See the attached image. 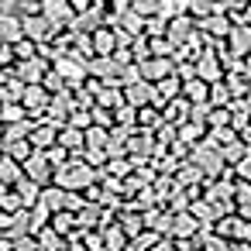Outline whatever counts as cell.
I'll return each mask as SVG.
<instances>
[{
  "mask_svg": "<svg viewBox=\"0 0 251 251\" xmlns=\"http://www.w3.org/2000/svg\"><path fill=\"white\" fill-rule=\"evenodd\" d=\"M124 97H127V107H148V103H155V86L148 79H138V83L124 86Z\"/></svg>",
  "mask_w": 251,
  "mask_h": 251,
  "instance_id": "1",
  "label": "cell"
},
{
  "mask_svg": "<svg viewBox=\"0 0 251 251\" xmlns=\"http://www.w3.org/2000/svg\"><path fill=\"white\" fill-rule=\"evenodd\" d=\"M25 35H28L31 42H45V38L55 35V25H52L45 14H35V18H25Z\"/></svg>",
  "mask_w": 251,
  "mask_h": 251,
  "instance_id": "2",
  "label": "cell"
},
{
  "mask_svg": "<svg viewBox=\"0 0 251 251\" xmlns=\"http://www.w3.org/2000/svg\"><path fill=\"white\" fill-rule=\"evenodd\" d=\"M45 107H52L49 90H45V86H25V110H28V114H42Z\"/></svg>",
  "mask_w": 251,
  "mask_h": 251,
  "instance_id": "3",
  "label": "cell"
},
{
  "mask_svg": "<svg viewBox=\"0 0 251 251\" xmlns=\"http://www.w3.org/2000/svg\"><path fill=\"white\" fill-rule=\"evenodd\" d=\"M196 76L203 83H217L220 79V66H217V52H206L200 62H196Z\"/></svg>",
  "mask_w": 251,
  "mask_h": 251,
  "instance_id": "4",
  "label": "cell"
},
{
  "mask_svg": "<svg viewBox=\"0 0 251 251\" xmlns=\"http://www.w3.org/2000/svg\"><path fill=\"white\" fill-rule=\"evenodd\" d=\"M69 11H73L69 0H42V14H45L52 25L62 21V18H69Z\"/></svg>",
  "mask_w": 251,
  "mask_h": 251,
  "instance_id": "5",
  "label": "cell"
},
{
  "mask_svg": "<svg viewBox=\"0 0 251 251\" xmlns=\"http://www.w3.org/2000/svg\"><path fill=\"white\" fill-rule=\"evenodd\" d=\"M55 73H59L62 79H69V83H79V79L86 76V66H83V62H73V59H59V62H55Z\"/></svg>",
  "mask_w": 251,
  "mask_h": 251,
  "instance_id": "6",
  "label": "cell"
},
{
  "mask_svg": "<svg viewBox=\"0 0 251 251\" xmlns=\"http://www.w3.org/2000/svg\"><path fill=\"white\" fill-rule=\"evenodd\" d=\"M182 90H186V97H189V100H196V107H203L213 86H206V83L196 76V79H186V83H182Z\"/></svg>",
  "mask_w": 251,
  "mask_h": 251,
  "instance_id": "7",
  "label": "cell"
},
{
  "mask_svg": "<svg viewBox=\"0 0 251 251\" xmlns=\"http://www.w3.org/2000/svg\"><path fill=\"white\" fill-rule=\"evenodd\" d=\"M93 52H97L100 59H110V52H114V35H110L107 28L93 31Z\"/></svg>",
  "mask_w": 251,
  "mask_h": 251,
  "instance_id": "8",
  "label": "cell"
},
{
  "mask_svg": "<svg viewBox=\"0 0 251 251\" xmlns=\"http://www.w3.org/2000/svg\"><path fill=\"white\" fill-rule=\"evenodd\" d=\"M28 141H31L35 148H45V151H52V141H55V131H52V127H35V131L28 134Z\"/></svg>",
  "mask_w": 251,
  "mask_h": 251,
  "instance_id": "9",
  "label": "cell"
},
{
  "mask_svg": "<svg viewBox=\"0 0 251 251\" xmlns=\"http://www.w3.org/2000/svg\"><path fill=\"white\" fill-rule=\"evenodd\" d=\"M59 182H62V186H83V182H90V172H86L83 165H76V169H69V172H59Z\"/></svg>",
  "mask_w": 251,
  "mask_h": 251,
  "instance_id": "10",
  "label": "cell"
},
{
  "mask_svg": "<svg viewBox=\"0 0 251 251\" xmlns=\"http://www.w3.org/2000/svg\"><path fill=\"white\" fill-rule=\"evenodd\" d=\"M83 141H86V134L76 127H62V134H59V148H79Z\"/></svg>",
  "mask_w": 251,
  "mask_h": 251,
  "instance_id": "11",
  "label": "cell"
},
{
  "mask_svg": "<svg viewBox=\"0 0 251 251\" xmlns=\"http://www.w3.org/2000/svg\"><path fill=\"white\" fill-rule=\"evenodd\" d=\"M169 38H172V45L182 42V38H189V21H186V18H176L172 28H169Z\"/></svg>",
  "mask_w": 251,
  "mask_h": 251,
  "instance_id": "12",
  "label": "cell"
},
{
  "mask_svg": "<svg viewBox=\"0 0 251 251\" xmlns=\"http://www.w3.org/2000/svg\"><path fill=\"white\" fill-rule=\"evenodd\" d=\"M141 73L148 76V83H151V79H158V83H162V79H165V73H169V62H158V59H155V62H148Z\"/></svg>",
  "mask_w": 251,
  "mask_h": 251,
  "instance_id": "13",
  "label": "cell"
},
{
  "mask_svg": "<svg viewBox=\"0 0 251 251\" xmlns=\"http://www.w3.org/2000/svg\"><path fill=\"white\" fill-rule=\"evenodd\" d=\"M28 172L42 182V179L49 176V155H35V158H31V165H28Z\"/></svg>",
  "mask_w": 251,
  "mask_h": 251,
  "instance_id": "14",
  "label": "cell"
},
{
  "mask_svg": "<svg viewBox=\"0 0 251 251\" xmlns=\"http://www.w3.org/2000/svg\"><path fill=\"white\" fill-rule=\"evenodd\" d=\"M176 93H179V83L169 76V79H162V83L155 86V103H158V97H176Z\"/></svg>",
  "mask_w": 251,
  "mask_h": 251,
  "instance_id": "15",
  "label": "cell"
},
{
  "mask_svg": "<svg viewBox=\"0 0 251 251\" xmlns=\"http://www.w3.org/2000/svg\"><path fill=\"white\" fill-rule=\"evenodd\" d=\"M86 145H93V148L110 145V141H107V131H103V127H90V131H86Z\"/></svg>",
  "mask_w": 251,
  "mask_h": 251,
  "instance_id": "16",
  "label": "cell"
},
{
  "mask_svg": "<svg viewBox=\"0 0 251 251\" xmlns=\"http://www.w3.org/2000/svg\"><path fill=\"white\" fill-rule=\"evenodd\" d=\"M244 49H251V31L234 28V52H244Z\"/></svg>",
  "mask_w": 251,
  "mask_h": 251,
  "instance_id": "17",
  "label": "cell"
},
{
  "mask_svg": "<svg viewBox=\"0 0 251 251\" xmlns=\"http://www.w3.org/2000/svg\"><path fill=\"white\" fill-rule=\"evenodd\" d=\"M45 90H55V93H62V76L52 69V73H45Z\"/></svg>",
  "mask_w": 251,
  "mask_h": 251,
  "instance_id": "18",
  "label": "cell"
},
{
  "mask_svg": "<svg viewBox=\"0 0 251 251\" xmlns=\"http://www.w3.org/2000/svg\"><path fill=\"white\" fill-rule=\"evenodd\" d=\"M4 179H7V182H14V179H18V165H14V158H11V155L4 158Z\"/></svg>",
  "mask_w": 251,
  "mask_h": 251,
  "instance_id": "19",
  "label": "cell"
},
{
  "mask_svg": "<svg viewBox=\"0 0 251 251\" xmlns=\"http://www.w3.org/2000/svg\"><path fill=\"white\" fill-rule=\"evenodd\" d=\"M189 7H193L196 14H206V11H213V4H210V0H189Z\"/></svg>",
  "mask_w": 251,
  "mask_h": 251,
  "instance_id": "20",
  "label": "cell"
},
{
  "mask_svg": "<svg viewBox=\"0 0 251 251\" xmlns=\"http://www.w3.org/2000/svg\"><path fill=\"white\" fill-rule=\"evenodd\" d=\"M124 25H127V31H141V18H134V14H124Z\"/></svg>",
  "mask_w": 251,
  "mask_h": 251,
  "instance_id": "21",
  "label": "cell"
},
{
  "mask_svg": "<svg viewBox=\"0 0 251 251\" xmlns=\"http://www.w3.org/2000/svg\"><path fill=\"white\" fill-rule=\"evenodd\" d=\"M206 31H220V35H224V31H227V21H224V18H220V21L210 18V21H206Z\"/></svg>",
  "mask_w": 251,
  "mask_h": 251,
  "instance_id": "22",
  "label": "cell"
},
{
  "mask_svg": "<svg viewBox=\"0 0 251 251\" xmlns=\"http://www.w3.org/2000/svg\"><path fill=\"white\" fill-rule=\"evenodd\" d=\"M69 4H73V11H79V14H86V11H90V4H93V0H69Z\"/></svg>",
  "mask_w": 251,
  "mask_h": 251,
  "instance_id": "23",
  "label": "cell"
},
{
  "mask_svg": "<svg viewBox=\"0 0 251 251\" xmlns=\"http://www.w3.org/2000/svg\"><path fill=\"white\" fill-rule=\"evenodd\" d=\"M45 203H49V206H59L62 196H59V193H45Z\"/></svg>",
  "mask_w": 251,
  "mask_h": 251,
  "instance_id": "24",
  "label": "cell"
},
{
  "mask_svg": "<svg viewBox=\"0 0 251 251\" xmlns=\"http://www.w3.org/2000/svg\"><path fill=\"white\" fill-rule=\"evenodd\" d=\"M244 73H248V79H251V59H248V66H244Z\"/></svg>",
  "mask_w": 251,
  "mask_h": 251,
  "instance_id": "25",
  "label": "cell"
}]
</instances>
